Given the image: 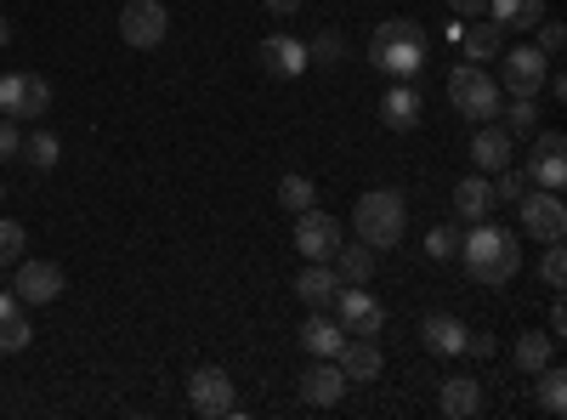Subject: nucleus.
<instances>
[{"mask_svg": "<svg viewBox=\"0 0 567 420\" xmlns=\"http://www.w3.org/2000/svg\"><path fill=\"white\" fill-rule=\"evenodd\" d=\"M460 262H465V273L477 278V285L499 290V285H511V278L523 273V245H516L511 227L477 222V227H471L465 239H460Z\"/></svg>", "mask_w": 567, "mask_h": 420, "instance_id": "obj_1", "label": "nucleus"}, {"mask_svg": "<svg viewBox=\"0 0 567 420\" xmlns=\"http://www.w3.org/2000/svg\"><path fill=\"white\" fill-rule=\"evenodd\" d=\"M425 52H432V40H425V29L414 18H386L369 34V63L392 80H414L425 69Z\"/></svg>", "mask_w": 567, "mask_h": 420, "instance_id": "obj_2", "label": "nucleus"}, {"mask_svg": "<svg viewBox=\"0 0 567 420\" xmlns=\"http://www.w3.org/2000/svg\"><path fill=\"white\" fill-rule=\"evenodd\" d=\"M403 227H409V205L398 188H369L358 205H352V233L369 245V250H386L403 239Z\"/></svg>", "mask_w": 567, "mask_h": 420, "instance_id": "obj_3", "label": "nucleus"}, {"mask_svg": "<svg viewBox=\"0 0 567 420\" xmlns=\"http://www.w3.org/2000/svg\"><path fill=\"white\" fill-rule=\"evenodd\" d=\"M449 103L471 120V125H488L499 120V80L483 69V63H460L449 74Z\"/></svg>", "mask_w": 567, "mask_h": 420, "instance_id": "obj_4", "label": "nucleus"}, {"mask_svg": "<svg viewBox=\"0 0 567 420\" xmlns=\"http://www.w3.org/2000/svg\"><path fill=\"white\" fill-rule=\"evenodd\" d=\"M52 109V80L34 74V69H12L0 74V114L7 120H45Z\"/></svg>", "mask_w": 567, "mask_h": 420, "instance_id": "obj_5", "label": "nucleus"}, {"mask_svg": "<svg viewBox=\"0 0 567 420\" xmlns=\"http://www.w3.org/2000/svg\"><path fill=\"white\" fill-rule=\"evenodd\" d=\"M165 34H171L165 0H125V12H120V40L131 45V52H154V45H165Z\"/></svg>", "mask_w": 567, "mask_h": 420, "instance_id": "obj_6", "label": "nucleus"}, {"mask_svg": "<svg viewBox=\"0 0 567 420\" xmlns=\"http://www.w3.org/2000/svg\"><path fill=\"white\" fill-rule=\"evenodd\" d=\"M545 74H550V58L539 52V45H516V52L499 58V91H511V98H539L545 91Z\"/></svg>", "mask_w": 567, "mask_h": 420, "instance_id": "obj_7", "label": "nucleus"}, {"mask_svg": "<svg viewBox=\"0 0 567 420\" xmlns=\"http://www.w3.org/2000/svg\"><path fill=\"white\" fill-rule=\"evenodd\" d=\"M516 211H523V233H534V245H556L567 233V205L550 188H534L528 182V194L516 199Z\"/></svg>", "mask_w": 567, "mask_h": 420, "instance_id": "obj_8", "label": "nucleus"}, {"mask_svg": "<svg viewBox=\"0 0 567 420\" xmlns=\"http://www.w3.org/2000/svg\"><path fill=\"white\" fill-rule=\"evenodd\" d=\"M329 307H336V324H341L347 336H381L386 330V301H374L358 285H341Z\"/></svg>", "mask_w": 567, "mask_h": 420, "instance_id": "obj_9", "label": "nucleus"}, {"mask_svg": "<svg viewBox=\"0 0 567 420\" xmlns=\"http://www.w3.org/2000/svg\"><path fill=\"white\" fill-rule=\"evenodd\" d=\"M528 182H534V188H550V194H561V182H567V136H561V131H534Z\"/></svg>", "mask_w": 567, "mask_h": 420, "instance_id": "obj_10", "label": "nucleus"}, {"mask_svg": "<svg viewBox=\"0 0 567 420\" xmlns=\"http://www.w3.org/2000/svg\"><path fill=\"white\" fill-rule=\"evenodd\" d=\"M12 296L23 307H45L63 296V267L58 262H18V278H12Z\"/></svg>", "mask_w": 567, "mask_h": 420, "instance_id": "obj_11", "label": "nucleus"}, {"mask_svg": "<svg viewBox=\"0 0 567 420\" xmlns=\"http://www.w3.org/2000/svg\"><path fill=\"white\" fill-rule=\"evenodd\" d=\"M336 245H341V222L329 216V211H301L296 216V250L307 262H329V256H336Z\"/></svg>", "mask_w": 567, "mask_h": 420, "instance_id": "obj_12", "label": "nucleus"}, {"mask_svg": "<svg viewBox=\"0 0 567 420\" xmlns=\"http://www.w3.org/2000/svg\"><path fill=\"white\" fill-rule=\"evenodd\" d=\"M187 403H194V414H205V420H221V414L233 409V381H227V369H216V363L194 369V381H187Z\"/></svg>", "mask_w": 567, "mask_h": 420, "instance_id": "obj_13", "label": "nucleus"}, {"mask_svg": "<svg viewBox=\"0 0 567 420\" xmlns=\"http://www.w3.org/2000/svg\"><path fill=\"white\" fill-rule=\"evenodd\" d=\"M256 63H261V74H272V80H296V74H307V45H301L296 34H267V40L256 45Z\"/></svg>", "mask_w": 567, "mask_h": 420, "instance_id": "obj_14", "label": "nucleus"}, {"mask_svg": "<svg viewBox=\"0 0 567 420\" xmlns=\"http://www.w3.org/2000/svg\"><path fill=\"white\" fill-rule=\"evenodd\" d=\"M341 398H347L341 363H336V358H312V363H307V376H301V403H312V409H336Z\"/></svg>", "mask_w": 567, "mask_h": 420, "instance_id": "obj_15", "label": "nucleus"}, {"mask_svg": "<svg viewBox=\"0 0 567 420\" xmlns=\"http://www.w3.org/2000/svg\"><path fill=\"white\" fill-rule=\"evenodd\" d=\"M336 363H341V376H347V387H358V381H374L381 376V341L374 336H347L341 341V352H336Z\"/></svg>", "mask_w": 567, "mask_h": 420, "instance_id": "obj_16", "label": "nucleus"}, {"mask_svg": "<svg viewBox=\"0 0 567 420\" xmlns=\"http://www.w3.org/2000/svg\"><path fill=\"white\" fill-rule=\"evenodd\" d=\"M437 409L449 420H471V414H483V381L477 376H449L443 392H437Z\"/></svg>", "mask_w": 567, "mask_h": 420, "instance_id": "obj_17", "label": "nucleus"}, {"mask_svg": "<svg viewBox=\"0 0 567 420\" xmlns=\"http://www.w3.org/2000/svg\"><path fill=\"white\" fill-rule=\"evenodd\" d=\"M420 91L409 85V80H392V91H386V98H381V125L386 131H414L420 125Z\"/></svg>", "mask_w": 567, "mask_h": 420, "instance_id": "obj_18", "label": "nucleus"}, {"mask_svg": "<svg viewBox=\"0 0 567 420\" xmlns=\"http://www.w3.org/2000/svg\"><path fill=\"white\" fill-rule=\"evenodd\" d=\"M460 52H465V63H494L505 52V29L494 18H471V29L460 34Z\"/></svg>", "mask_w": 567, "mask_h": 420, "instance_id": "obj_19", "label": "nucleus"}, {"mask_svg": "<svg viewBox=\"0 0 567 420\" xmlns=\"http://www.w3.org/2000/svg\"><path fill=\"white\" fill-rule=\"evenodd\" d=\"M471 160H477L483 176H494L499 165H511V131L505 125H477V136H471Z\"/></svg>", "mask_w": 567, "mask_h": 420, "instance_id": "obj_20", "label": "nucleus"}, {"mask_svg": "<svg viewBox=\"0 0 567 420\" xmlns=\"http://www.w3.org/2000/svg\"><path fill=\"white\" fill-rule=\"evenodd\" d=\"M494 182L477 171V176H465V182H454V211L465 216V222H488L494 216Z\"/></svg>", "mask_w": 567, "mask_h": 420, "instance_id": "obj_21", "label": "nucleus"}, {"mask_svg": "<svg viewBox=\"0 0 567 420\" xmlns=\"http://www.w3.org/2000/svg\"><path fill=\"white\" fill-rule=\"evenodd\" d=\"M336 290H341V273L329 267V262H307L301 278H296V296L307 307H329V301H336Z\"/></svg>", "mask_w": 567, "mask_h": 420, "instance_id": "obj_22", "label": "nucleus"}, {"mask_svg": "<svg viewBox=\"0 0 567 420\" xmlns=\"http://www.w3.org/2000/svg\"><path fill=\"white\" fill-rule=\"evenodd\" d=\"M341 341H347V330H341V324L329 318L323 307H312V318L301 324V347H307L312 358H336V352H341Z\"/></svg>", "mask_w": 567, "mask_h": 420, "instance_id": "obj_23", "label": "nucleus"}, {"mask_svg": "<svg viewBox=\"0 0 567 420\" xmlns=\"http://www.w3.org/2000/svg\"><path fill=\"white\" fill-rule=\"evenodd\" d=\"M420 341H425V352H437V358H454L460 347H465V324L454 318V313H432L420 324Z\"/></svg>", "mask_w": 567, "mask_h": 420, "instance_id": "obj_24", "label": "nucleus"}, {"mask_svg": "<svg viewBox=\"0 0 567 420\" xmlns=\"http://www.w3.org/2000/svg\"><path fill=\"white\" fill-rule=\"evenodd\" d=\"M29 341H34V330H29L23 301L12 290H0V352H23Z\"/></svg>", "mask_w": 567, "mask_h": 420, "instance_id": "obj_25", "label": "nucleus"}, {"mask_svg": "<svg viewBox=\"0 0 567 420\" xmlns=\"http://www.w3.org/2000/svg\"><path fill=\"white\" fill-rule=\"evenodd\" d=\"M329 267H336L341 273V285H369V278H374V250L358 239V245H336V256H329Z\"/></svg>", "mask_w": 567, "mask_h": 420, "instance_id": "obj_26", "label": "nucleus"}, {"mask_svg": "<svg viewBox=\"0 0 567 420\" xmlns=\"http://www.w3.org/2000/svg\"><path fill=\"white\" fill-rule=\"evenodd\" d=\"M488 18L499 29H534L545 23V0H488Z\"/></svg>", "mask_w": 567, "mask_h": 420, "instance_id": "obj_27", "label": "nucleus"}, {"mask_svg": "<svg viewBox=\"0 0 567 420\" xmlns=\"http://www.w3.org/2000/svg\"><path fill=\"white\" fill-rule=\"evenodd\" d=\"M516 369H523V376H539V369L556 358V336H539V330H523L516 336Z\"/></svg>", "mask_w": 567, "mask_h": 420, "instance_id": "obj_28", "label": "nucleus"}, {"mask_svg": "<svg viewBox=\"0 0 567 420\" xmlns=\"http://www.w3.org/2000/svg\"><path fill=\"white\" fill-rule=\"evenodd\" d=\"M534 381H539V409H545L550 420H561V409H567V369L550 358V363L539 369Z\"/></svg>", "mask_w": 567, "mask_h": 420, "instance_id": "obj_29", "label": "nucleus"}, {"mask_svg": "<svg viewBox=\"0 0 567 420\" xmlns=\"http://www.w3.org/2000/svg\"><path fill=\"white\" fill-rule=\"evenodd\" d=\"M18 160H29L34 171H52L58 160H63V143L52 131H34V136H23V148H18Z\"/></svg>", "mask_w": 567, "mask_h": 420, "instance_id": "obj_30", "label": "nucleus"}, {"mask_svg": "<svg viewBox=\"0 0 567 420\" xmlns=\"http://www.w3.org/2000/svg\"><path fill=\"white\" fill-rule=\"evenodd\" d=\"M347 58V40L336 29H323L318 40H307V69H336Z\"/></svg>", "mask_w": 567, "mask_h": 420, "instance_id": "obj_31", "label": "nucleus"}, {"mask_svg": "<svg viewBox=\"0 0 567 420\" xmlns=\"http://www.w3.org/2000/svg\"><path fill=\"white\" fill-rule=\"evenodd\" d=\"M312 199H318V194H312V176L290 171V176L278 182V205H284V211H296V216H301V211H312Z\"/></svg>", "mask_w": 567, "mask_h": 420, "instance_id": "obj_32", "label": "nucleus"}, {"mask_svg": "<svg viewBox=\"0 0 567 420\" xmlns=\"http://www.w3.org/2000/svg\"><path fill=\"white\" fill-rule=\"evenodd\" d=\"M499 114H505L511 136H534L539 131V98H511V109H499Z\"/></svg>", "mask_w": 567, "mask_h": 420, "instance_id": "obj_33", "label": "nucleus"}, {"mask_svg": "<svg viewBox=\"0 0 567 420\" xmlns=\"http://www.w3.org/2000/svg\"><path fill=\"white\" fill-rule=\"evenodd\" d=\"M460 239H465L460 227H432V233H425V256H432V262H454L460 256Z\"/></svg>", "mask_w": 567, "mask_h": 420, "instance_id": "obj_34", "label": "nucleus"}, {"mask_svg": "<svg viewBox=\"0 0 567 420\" xmlns=\"http://www.w3.org/2000/svg\"><path fill=\"white\" fill-rule=\"evenodd\" d=\"M23 245H29V233H23V222H7V216H0V267H12V262H23Z\"/></svg>", "mask_w": 567, "mask_h": 420, "instance_id": "obj_35", "label": "nucleus"}, {"mask_svg": "<svg viewBox=\"0 0 567 420\" xmlns=\"http://www.w3.org/2000/svg\"><path fill=\"white\" fill-rule=\"evenodd\" d=\"M494 176H499V182H494V199H523V194H528V171H516V165H499Z\"/></svg>", "mask_w": 567, "mask_h": 420, "instance_id": "obj_36", "label": "nucleus"}, {"mask_svg": "<svg viewBox=\"0 0 567 420\" xmlns=\"http://www.w3.org/2000/svg\"><path fill=\"white\" fill-rule=\"evenodd\" d=\"M539 278H545V290H561V285H567V256H561V239L545 250V262H539Z\"/></svg>", "mask_w": 567, "mask_h": 420, "instance_id": "obj_37", "label": "nucleus"}, {"mask_svg": "<svg viewBox=\"0 0 567 420\" xmlns=\"http://www.w3.org/2000/svg\"><path fill=\"white\" fill-rule=\"evenodd\" d=\"M534 29H539V52H545V58H556L561 45H567V29H561V23H534Z\"/></svg>", "mask_w": 567, "mask_h": 420, "instance_id": "obj_38", "label": "nucleus"}, {"mask_svg": "<svg viewBox=\"0 0 567 420\" xmlns=\"http://www.w3.org/2000/svg\"><path fill=\"white\" fill-rule=\"evenodd\" d=\"M18 148H23L18 120H7V114H0V160H18Z\"/></svg>", "mask_w": 567, "mask_h": 420, "instance_id": "obj_39", "label": "nucleus"}, {"mask_svg": "<svg viewBox=\"0 0 567 420\" xmlns=\"http://www.w3.org/2000/svg\"><path fill=\"white\" fill-rule=\"evenodd\" d=\"M460 352H471V358H494V336H471L465 330V347Z\"/></svg>", "mask_w": 567, "mask_h": 420, "instance_id": "obj_40", "label": "nucleus"}, {"mask_svg": "<svg viewBox=\"0 0 567 420\" xmlns=\"http://www.w3.org/2000/svg\"><path fill=\"white\" fill-rule=\"evenodd\" d=\"M460 18H488V0H449Z\"/></svg>", "mask_w": 567, "mask_h": 420, "instance_id": "obj_41", "label": "nucleus"}, {"mask_svg": "<svg viewBox=\"0 0 567 420\" xmlns=\"http://www.w3.org/2000/svg\"><path fill=\"white\" fill-rule=\"evenodd\" d=\"M261 7H267L272 18H296V12H301V0H261Z\"/></svg>", "mask_w": 567, "mask_h": 420, "instance_id": "obj_42", "label": "nucleus"}, {"mask_svg": "<svg viewBox=\"0 0 567 420\" xmlns=\"http://www.w3.org/2000/svg\"><path fill=\"white\" fill-rule=\"evenodd\" d=\"M550 336H567V307H561V296H556V307H550Z\"/></svg>", "mask_w": 567, "mask_h": 420, "instance_id": "obj_43", "label": "nucleus"}, {"mask_svg": "<svg viewBox=\"0 0 567 420\" xmlns=\"http://www.w3.org/2000/svg\"><path fill=\"white\" fill-rule=\"evenodd\" d=\"M0 45H12V23L7 18H0Z\"/></svg>", "mask_w": 567, "mask_h": 420, "instance_id": "obj_44", "label": "nucleus"}, {"mask_svg": "<svg viewBox=\"0 0 567 420\" xmlns=\"http://www.w3.org/2000/svg\"><path fill=\"white\" fill-rule=\"evenodd\" d=\"M0 199H7V188H0Z\"/></svg>", "mask_w": 567, "mask_h": 420, "instance_id": "obj_45", "label": "nucleus"}]
</instances>
